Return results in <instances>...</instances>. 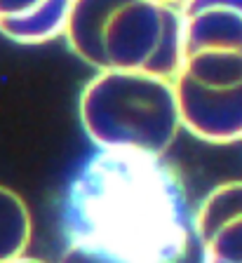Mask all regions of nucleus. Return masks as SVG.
Returning <instances> with one entry per match:
<instances>
[{
	"label": "nucleus",
	"instance_id": "f257e3e1",
	"mask_svg": "<svg viewBox=\"0 0 242 263\" xmlns=\"http://www.w3.org/2000/svg\"><path fill=\"white\" fill-rule=\"evenodd\" d=\"M61 226L129 263H181L193 237V209L179 172L165 158L97 151L73 174Z\"/></svg>",
	"mask_w": 242,
	"mask_h": 263
},
{
	"label": "nucleus",
	"instance_id": "f03ea898",
	"mask_svg": "<svg viewBox=\"0 0 242 263\" xmlns=\"http://www.w3.org/2000/svg\"><path fill=\"white\" fill-rule=\"evenodd\" d=\"M64 38L97 73H148L172 80L181 66L179 5L158 0H73Z\"/></svg>",
	"mask_w": 242,
	"mask_h": 263
},
{
	"label": "nucleus",
	"instance_id": "7ed1b4c3",
	"mask_svg": "<svg viewBox=\"0 0 242 263\" xmlns=\"http://www.w3.org/2000/svg\"><path fill=\"white\" fill-rule=\"evenodd\" d=\"M78 118L99 151L165 158L183 132L172 80L148 73H97L80 92Z\"/></svg>",
	"mask_w": 242,
	"mask_h": 263
},
{
	"label": "nucleus",
	"instance_id": "20e7f679",
	"mask_svg": "<svg viewBox=\"0 0 242 263\" xmlns=\"http://www.w3.org/2000/svg\"><path fill=\"white\" fill-rule=\"evenodd\" d=\"M172 85L188 134L212 146L242 141V52H186Z\"/></svg>",
	"mask_w": 242,
	"mask_h": 263
},
{
	"label": "nucleus",
	"instance_id": "39448f33",
	"mask_svg": "<svg viewBox=\"0 0 242 263\" xmlns=\"http://www.w3.org/2000/svg\"><path fill=\"white\" fill-rule=\"evenodd\" d=\"M200 263H242V181L214 186L193 212Z\"/></svg>",
	"mask_w": 242,
	"mask_h": 263
},
{
	"label": "nucleus",
	"instance_id": "423d86ee",
	"mask_svg": "<svg viewBox=\"0 0 242 263\" xmlns=\"http://www.w3.org/2000/svg\"><path fill=\"white\" fill-rule=\"evenodd\" d=\"M186 52L237 49L242 52V0H181L179 3Z\"/></svg>",
	"mask_w": 242,
	"mask_h": 263
},
{
	"label": "nucleus",
	"instance_id": "0eeeda50",
	"mask_svg": "<svg viewBox=\"0 0 242 263\" xmlns=\"http://www.w3.org/2000/svg\"><path fill=\"white\" fill-rule=\"evenodd\" d=\"M73 0H0V35L17 45L64 38Z\"/></svg>",
	"mask_w": 242,
	"mask_h": 263
},
{
	"label": "nucleus",
	"instance_id": "6e6552de",
	"mask_svg": "<svg viewBox=\"0 0 242 263\" xmlns=\"http://www.w3.org/2000/svg\"><path fill=\"white\" fill-rule=\"evenodd\" d=\"M33 240V216L17 191L0 183V263L26 256Z\"/></svg>",
	"mask_w": 242,
	"mask_h": 263
},
{
	"label": "nucleus",
	"instance_id": "1a4fd4ad",
	"mask_svg": "<svg viewBox=\"0 0 242 263\" xmlns=\"http://www.w3.org/2000/svg\"><path fill=\"white\" fill-rule=\"evenodd\" d=\"M57 263H129L116 254L99 249V247L85 245V242H66Z\"/></svg>",
	"mask_w": 242,
	"mask_h": 263
},
{
	"label": "nucleus",
	"instance_id": "9d476101",
	"mask_svg": "<svg viewBox=\"0 0 242 263\" xmlns=\"http://www.w3.org/2000/svg\"><path fill=\"white\" fill-rule=\"evenodd\" d=\"M12 263H47V261L35 258V256H22V258H17V261H12Z\"/></svg>",
	"mask_w": 242,
	"mask_h": 263
},
{
	"label": "nucleus",
	"instance_id": "9b49d317",
	"mask_svg": "<svg viewBox=\"0 0 242 263\" xmlns=\"http://www.w3.org/2000/svg\"><path fill=\"white\" fill-rule=\"evenodd\" d=\"M158 3H167V5H179L181 0H158Z\"/></svg>",
	"mask_w": 242,
	"mask_h": 263
}]
</instances>
